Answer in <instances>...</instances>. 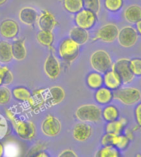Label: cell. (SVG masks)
Segmentation results:
<instances>
[{
	"mask_svg": "<svg viewBox=\"0 0 141 157\" xmlns=\"http://www.w3.org/2000/svg\"><path fill=\"white\" fill-rule=\"evenodd\" d=\"M105 8L111 12H117L123 7V0H105Z\"/></svg>",
	"mask_w": 141,
	"mask_h": 157,
	"instance_id": "1f68e13d",
	"label": "cell"
},
{
	"mask_svg": "<svg viewBox=\"0 0 141 157\" xmlns=\"http://www.w3.org/2000/svg\"><path fill=\"white\" fill-rule=\"evenodd\" d=\"M13 97L19 101H29L32 98V94L25 87H16L13 90Z\"/></svg>",
	"mask_w": 141,
	"mask_h": 157,
	"instance_id": "f1b7e54d",
	"label": "cell"
},
{
	"mask_svg": "<svg viewBox=\"0 0 141 157\" xmlns=\"http://www.w3.org/2000/svg\"><path fill=\"white\" fill-rule=\"evenodd\" d=\"M77 154L71 150H65L59 155V157H77Z\"/></svg>",
	"mask_w": 141,
	"mask_h": 157,
	"instance_id": "f35d334b",
	"label": "cell"
},
{
	"mask_svg": "<svg viewBox=\"0 0 141 157\" xmlns=\"http://www.w3.org/2000/svg\"><path fill=\"white\" fill-rule=\"evenodd\" d=\"M77 119L83 122H98L102 118V109L95 104H84L75 112Z\"/></svg>",
	"mask_w": 141,
	"mask_h": 157,
	"instance_id": "277c9868",
	"label": "cell"
},
{
	"mask_svg": "<svg viewBox=\"0 0 141 157\" xmlns=\"http://www.w3.org/2000/svg\"><path fill=\"white\" fill-rule=\"evenodd\" d=\"M124 17L129 23L135 24L141 20V7L137 4L128 6L124 11Z\"/></svg>",
	"mask_w": 141,
	"mask_h": 157,
	"instance_id": "ac0fdd59",
	"label": "cell"
},
{
	"mask_svg": "<svg viewBox=\"0 0 141 157\" xmlns=\"http://www.w3.org/2000/svg\"><path fill=\"white\" fill-rule=\"evenodd\" d=\"M0 78H2L3 84L8 85L13 80V75L7 66L0 67Z\"/></svg>",
	"mask_w": 141,
	"mask_h": 157,
	"instance_id": "4dcf8cb0",
	"label": "cell"
},
{
	"mask_svg": "<svg viewBox=\"0 0 141 157\" xmlns=\"http://www.w3.org/2000/svg\"><path fill=\"white\" fill-rule=\"evenodd\" d=\"M98 14L87 8H83L77 13L74 17L75 23L78 27L83 28L85 30H89L94 27L98 21Z\"/></svg>",
	"mask_w": 141,
	"mask_h": 157,
	"instance_id": "52a82bcc",
	"label": "cell"
},
{
	"mask_svg": "<svg viewBox=\"0 0 141 157\" xmlns=\"http://www.w3.org/2000/svg\"><path fill=\"white\" fill-rule=\"evenodd\" d=\"M136 30L139 35L141 36V20H139L138 22H136Z\"/></svg>",
	"mask_w": 141,
	"mask_h": 157,
	"instance_id": "ab89813d",
	"label": "cell"
},
{
	"mask_svg": "<svg viewBox=\"0 0 141 157\" xmlns=\"http://www.w3.org/2000/svg\"><path fill=\"white\" fill-rule=\"evenodd\" d=\"M113 98V93L112 90L105 87H101L96 90L95 99L99 104L102 105H107L111 103Z\"/></svg>",
	"mask_w": 141,
	"mask_h": 157,
	"instance_id": "ffe728a7",
	"label": "cell"
},
{
	"mask_svg": "<svg viewBox=\"0 0 141 157\" xmlns=\"http://www.w3.org/2000/svg\"><path fill=\"white\" fill-rule=\"evenodd\" d=\"M130 139L125 134H119V135H114L113 138V143L112 146L117 147L118 150H125L126 149L130 144Z\"/></svg>",
	"mask_w": 141,
	"mask_h": 157,
	"instance_id": "f546056e",
	"label": "cell"
},
{
	"mask_svg": "<svg viewBox=\"0 0 141 157\" xmlns=\"http://www.w3.org/2000/svg\"><path fill=\"white\" fill-rule=\"evenodd\" d=\"M126 125H127V120L125 118H120L112 122H109L106 126V132L119 135L121 134Z\"/></svg>",
	"mask_w": 141,
	"mask_h": 157,
	"instance_id": "7402d4cb",
	"label": "cell"
},
{
	"mask_svg": "<svg viewBox=\"0 0 141 157\" xmlns=\"http://www.w3.org/2000/svg\"><path fill=\"white\" fill-rule=\"evenodd\" d=\"M12 45L8 41H0V63L7 64L13 60Z\"/></svg>",
	"mask_w": 141,
	"mask_h": 157,
	"instance_id": "603a6c76",
	"label": "cell"
},
{
	"mask_svg": "<svg viewBox=\"0 0 141 157\" xmlns=\"http://www.w3.org/2000/svg\"><path fill=\"white\" fill-rule=\"evenodd\" d=\"M102 117L106 122H112V121L118 119L119 111L115 106L106 105L102 111Z\"/></svg>",
	"mask_w": 141,
	"mask_h": 157,
	"instance_id": "d4e9b609",
	"label": "cell"
},
{
	"mask_svg": "<svg viewBox=\"0 0 141 157\" xmlns=\"http://www.w3.org/2000/svg\"><path fill=\"white\" fill-rule=\"evenodd\" d=\"M119 155V151L114 146H103L96 154L98 157H118Z\"/></svg>",
	"mask_w": 141,
	"mask_h": 157,
	"instance_id": "83f0119b",
	"label": "cell"
},
{
	"mask_svg": "<svg viewBox=\"0 0 141 157\" xmlns=\"http://www.w3.org/2000/svg\"><path fill=\"white\" fill-rule=\"evenodd\" d=\"M69 38L74 41L79 46L84 45L87 43L89 39V34L87 33V30H85L83 28L79 27H74L69 32Z\"/></svg>",
	"mask_w": 141,
	"mask_h": 157,
	"instance_id": "d6986e66",
	"label": "cell"
},
{
	"mask_svg": "<svg viewBox=\"0 0 141 157\" xmlns=\"http://www.w3.org/2000/svg\"><path fill=\"white\" fill-rule=\"evenodd\" d=\"M8 126L5 117L0 115V139L3 138L8 133Z\"/></svg>",
	"mask_w": 141,
	"mask_h": 157,
	"instance_id": "d590c367",
	"label": "cell"
},
{
	"mask_svg": "<svg viewBox=\"0 0 141 157\" xmlns=\"http://www.w3.org/2000/svg\"><path fill=\"white\" fill-rule=\"evenodd\" d=\"M7 1H8V0H0V6L3 5Z\"/></svg>",
	"mask_w": 141,
	"mask_h": 157,
	"instance_id": "ee69618b",
	"label": "cell"
},
{
	"mask_svg": "<svg viewBox=\"0 0 141 157\" xmlns=\"http://www.w3.org/2000/svg\"><path fill=\"white\" fill-rule=\"evenodd\" d=\"M46 75L50 78H56L60 74V65L54 55H49L44 64Z\"/></svg>",
	"mask_w": 141,
	"mask_h": 157,
	"instance_id": "5bb4252c",
	"label": "cell"
},
{
	"mask_svg": "<svg viewBox=\"0 0 141 157\" xmlns=\"http://www.w3.org/2000/svg\"><path fill=\"white\" fill-rule=\"evenodd\" d=\"M83 8L98 14L101 9L100 0H83Z\"/></svg>",
	"mask_w": 141,
	"mask_h": 157,
	"instance_id": "836d02e7",
	"label": "cell"
},
{
	"mask_svg": "<svg viewBox=\"0 0 141 157\" xmlns=\"http://www.w3.org/2000/svg\"><path fill=\"white\" fill-rule=\"evenodd\" d=\"M36 38L39 43L41 44L42 46H48V47H50L54 41V35L51 31L41 30L37 34Z\"/></svg>",
	"mask_w": 141,
	"mask_h": 157,
	"instance_id": "4316f807",
	"label": "cell"
},
{
	"mask_svg": "<svg viewBox=\"0 0 141 157\" xmlns=\"http://www.w3.org/2000/svg\"><path fill=\"white\" fill-rule=\"evenodd\" d=\"M38 13L35 9L30 7H26L21 9L19 13L20 21L26 25L31 26L37 22Z\"/></svg>",
	"mask_w": 141,
	"mask_h": 157,
	"instance_id": "e0dca14e",
	"label": "cell"
},
{
	"mask_svg": "<svg viewBox=\"0 0 141 157\" xmlns=\"http://www.w3.org/2000/svg\"><path fill=\"white\" fill-rule=\"evenodd\" d=\"M3 151H4V148H3V144L0 142V157L3 155Z\"/></svg>",
	"mask_w": 141,
	"mask_h": 157,
	"instance_id": "b9f144b4",
	"label": "cell"
},
{
	"mask_svg": "<svg viewBox=\"0 0 141 157\" xmlns=\"http://www.w3.org/2000/svg\"><path fill=\"white\" fill-rule=\"evenodd\" d=\"M90 64L94 71L101 74L111 70L113 65L110 55L103 50H98L91 55Z\"/></svg>",
	"mask_w": 141,
	"mask_h": 157,
	"instance_id": "3957f363",
	"label": "cell"
},
{
	"mask_svg": "<svg viewBox=\"0 0 141 157\" xmlns=\"http://www.w3.org/2000/svg\"><path fill=\"white\" fill-rule=\"evenodd\" d=\"M119 33V28L116 24L108 23L101 27L96 34V40H99L103 42L111 43L117 39Z\"/></svg>",
	"mask_w": 141,
	"mask_h": 157,
	"instance_id": "9c48e42d",
	"label": "cell"
},
{
	"mask_svg": "<svg viewBox=\"0 0 141 157\" xmlns=\"http://www.w3.org/2000/svg\"><path fill=\"white\" fill-rule=\"evenodd\" d=\"M12 94L7 86H0V105L7 104L11 100Z\"/></svg>",
	"mask_w": 141,
	"mask_h": 157,
	"instance_id": "d6a6232c",
	"label": "cell"
},
{
	"mask_svg": "<svg viewBox=\"0 0 141 157\" xmlns=\"http://www.w3.org/2000/svg\"><path fill=\"white\" fill-rule=\"evenodd\" d=\"M114 135L113 133L106 132V134L103 136L102 138L101 143L102 146H112L113 143V138H114Z\"/></svg>",
	"mask_w": 141,
	"mask_h": 157,
	"instance_id": "8d00e7d4",
	"label": "cell"
},
{
	"mask_svg": "<svg viewBox=\"0 0 141 157\" xmlns=\"http://www.w3.org/2000/svg\"><path fill=\"white\" fill-rule=\"evenodd\" d=\"M12 54L16 60L21 61L27 56V49L23 40H16L12 44Z\"/></svg>",
	"mask_w": 141,
	"mask_h": 157,
	"instance_id": "44dd1931",
	"label": "cell"
},
{
	"mask_svg": "<svg viewBox=\"0 0 141 157\" xmlns=\"http://www.w3.org/2000/svg\"><path fill=\"white\" fill-rule=\"evenodd\" d=\"M36 156L37 157H41V156H48V155H46L45 152H40V153H38V154L36 155Z\"/></svg>",
	"mask_w": 141,
	"mask_h": 157,
	"instance_id": "7bdbcfd3",
	"label": "cell"
},
{
	"mask_svg": "<svg viewBox=\"0 0 141 157\" xmlns=\"http://www.w3.org/2000/svg\"><path fill=\"white\" fill-rule=\"evenodd\" d=\"M138 33L135 27L131 26H125L119 30L117 40L122 47L130 48L135 45L138 40Z\"/></svg>",
	"mask_w": 141,
	"mask_h": 157,
	"instance_id": "8992f818",
	"label": "cell"
},
{
	"mask_svg": "<svg viewBox=\"0 0 141 157\" xmlns=\"http://www.w3.org/2000/svg\"><path fill=\"white\" fill-rule=\"evenodd\" d=\"M92 133V127L87 122H81L74 126L73 129V136L76 141L83 142L89 139Z\"/></svg>",
	"mask_w": 141,
	"mask_h": 157,
	"instance_id": "4fadbf2b",
	"label": "cell"
},
{
	"mask_svg": "<svg viewBox=\"0 0 141 157\" xmlns=\"http://www.w3.org/2000/svg\"><path fill=\"white\" fill-rule=\"evenodd\" d=\"M113 98L125 105H134L141 100V92L135 87H120L113 93Z\"/></svg>",
	"mask_w": 141,
	"mask_h": 157,
	"instance_id": "7a4b0ae2",
	"label": "cell"
},
{
	"mask_svg": "<svg viewBox=\"0 0 141 157\" xmlns=\"http://www.w3.org/2000/svg\"><path fill=\"white\" fill-rule=\"evenodd\" d=\"M103 84L111 90H116L121 87L122 81L120 75L115 70L111 68L103 75Z\"/></svg>",
	"mask_w": 141,
	"mask_h": 157,
	"instance_id": "2e32d148",
	"label": "cell"
},
{
	"mask_svg": "<svg viewBox=\"0 0 141 157\" xmlns=\"http://www.w3.org/2000/svg\"><path fill=\"white\" fill-rule=\"evenodd\" d=\"M64 7L70 13H77L83 8V0H64Z\"/></svg>",
	"mask_w": 141,
	"mask_h": 157,
	"instance_id": "484cf974",
	"label": "cell"
},
{
	"mask_svg": "<svg viewBox=\"0 0 141 157\" xmlns=\"http://www.w3.org/2000/svg\"><path fill=\"white\" fill-rule=\"evenodd\" d=\"M130 67L135 76H141V59L135 58L130 60Z\"/></svg>",
	"mask_w": 141,
	"mask_h": 157,
	"instance_id": "e575fe53",
	"label": "cell"
},
{
	"mask_svg": "<svg viewBox=\"0 0 141 157\" xmlns=\"http://www.w3.org/2000/svg\"><path fill=\"white\" fill-rule=\"evenodd\" d=\"M126 136H127L128 138L130 139V140H132L133 139V133L131 132L130 130H126L125 131V134Z\"/></svg>",
	"mask_w": 141,
	"mask_h": 157,
	"instance_id": "60d3db41",
	"label": "cell"
},
{
	"mask_svg": "<svg viewBox=\"0 0 141 157\" xmlns=\"http://www.w3.org/2000/svg\"><path fill=\"white\" fill-rule=\"evenodd\" d=\"M8 118L10 120L17 135L24 140H32L35 136V124L31 121H23L17 118L14 113L10 109L6 110Z\"/></svg>",
	"mask_w": 141,
	"mask_h": 157,
	"instance_id": "6da1fadb",
	"label": "cell"
},
{
	"mask_svg": "<svg viewBox=\"0 0 141 157\" xmlns=\"http://www.w3.org/2000/svg\"><path fill=\"white\" fill-rule=\"evenodd\" d=\"M41 131L47 136H55L61 131V123L60 120L52 115H48L41 123Z\"/></svg>",
	"mask_w": 141,
	"mask_h": 157,
	"instance_id": "30bf717a",
	"label": "cell"
},
{
	"mask_svg": "<svg viewBox=\"0 0 141 157\" xmlns=\"http://www.w3.org/2000/svg\"><path fill=\"white\" fill-rule=\"evenodd\" d=\"M59 53L62 59L68 62H72L79 56V45L71 38L65 39L60 45Z\"/></svg>",
	"mask_w": 141,
	"mask_h": 157,
	"instance_id": "5b68a950",
	"label": "cell"
},
{
	"mask_svg": "<svg viewBox=\"0 0 141 157\" xmlns=\"http://www.w3.org/2000/svg\"><path fill=\"white\" fill-rule=\"evenodd\" d=\"M65 97V90L60 86H54L46 90L45 103L48 106H54L60 103Z\"/></svg>",
	"mask_w": 141,
	"mask_h": 157,
	"instance_id": "8fae6325",
	"label": "cell"
},
{
	"mask_svg": "<svg viewBox=\"0 0 141 157\" xmlns=\"http://www.w3.org/2000/svg\"><path fill=\"white\" fill-rule=\"evenodd\" d=\"M111 68L119 75L123 84H128L133 81L135 75L130 67V60L126 58L119 59L112 65Z\"/></svg>",
	"mask_w": 141,
	"mask_h": 157,
	"instance_id": "ba28073f",
	"label": "cell"
},
{
	"mask_svg": "<svg viewBox=\"0 0 141 157\" xmlns=\"http://www.w3.org/2000/svg\"><path fill=\"white\" fill-rule=\"evenodd\" d=\"M19 33V26L13 19H5L0 24V34L7 39L16 37Z\"/></svg>",
	"mask_w": 141,
	"mask_h": 157,
	"instance_id": "7c38bea8",
	"label": "cell"
},
{
	"mask_svg": "<svg viewBox=\"0 0 141 157\" xmlns=\"http://www.w3.org/2000/svg\"><path fill=\"white\" fill-rule=\"evenodd\" d=\"M135 117L137 124L141 127V103H139L136 106L135 109Z\"/></svg>",
	"mask_w": 141,
	"mask_h": 157,
	"instance_id": "74e56055",
	"label": "cell"
},
{
	"mask_svg": "<svg viewBox=\"0 0 141 157\" xmlns=\"http://www.w3.org/2000/svg\"><path fill=\"white\" fill-rule=\"evenodd\" d=\"M2 84H3V81H2V78H0V86H1Z\"/></svg>",
	"mask_w": 141,
	"mask_h": 157,
	"instance_id": "f6af8a7d",
	"label": "cell"
},
{
	"mask_svg": "<svg viewBox=\"0 0 141 157\" xmlns=\"http://www.w3.org/2000/svg\"><path fill=\"white\" fill-rule=\"evenodd\" d=\"M37 23L41 30L51 31V32L57 25L56 19L54 15L47 10L41 12V13L37 18Z\"/></svg>",
	"mask_w": 141,
	"mask_h": 157,
	"instance_id": "9a60e30c",
	"label": "cell"
},
{
	"mask_svg": "<svg viewBox=\"0 0 141 157\" xmlns=\"http://www.w3.org/2000/svg\"><path fill=\"white\" fill-rule=\"evenodd\" d=\"M87 84L92 90H98L103 85V76L99 72H92L87 77Z\"/></svg>",
	"mask_w": 141,
	"mask_h": 157,
	"instance_id": "cb8c5ba5",
	"label": "cell"
}]
</instances>
